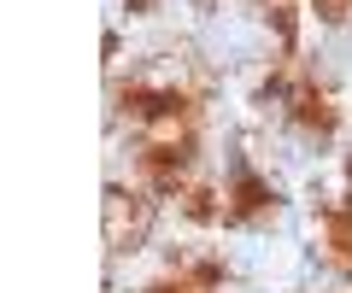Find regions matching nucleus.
Returning a JSON list of instances; mask_svg holds the SVG:
<instances>
[{"mask_svg":"<svg viewBox=\"0 0 352 293\" xmlns=\"http://www.w3.org/2000/svg\"><path fill=\"white\" fill-rule=\"evenodd\" d=\"M294 117H300L305 129H335V100H329L317 82H300V89H294Z\"/></svg>","mask_w":352,"mask_h":293,"instance_id":"obj_1","label":"nucleus"},{"mask_svg":"<svg viewBox=\"0 0 352 293\" xmlns=\"http://www.w3.org/2000/svg\"><path fill=\"white\" fill-rule=\"evenodd\" d=\"M323 229H329V258H335L340 270H352V205L329 211V217H323Z\"/></svg>","mask_w":352,"mask_h":293,"instance_id":"obj_2","label":"nucleus"},{"mask_svg":"<svg viewBox=\"0 0 352 293\" xmlns=\"http://www.w3.org/2000/svg\"><path fill=\"white\" fill-rule=\"evenodd\" d=\"M270 188H264V182H252L247 170H241L235 176V205H229V217H258V211H270Z\"/></svg>","mask_w":352,"mask_h":293,"instance_id":"obj_3","label":"nucleus"},{"mask_svg":"<svg viewBox=\"0 0 352 293\" xmlns=\"http://www.w3.org/2000/svg\"><path fill=\"white\" fill-rule=\"evenodd\" d=\"M264 6H270V18H276V36L294 41V0H264Z\"/></svg>","mask_w":352,"mask_h":293,"instance_id":"obj_4","label":"nucleus"},{"mask_svg":"<svg viewBox=\"0 0 352 293\" xmlns=\"http://www.w3.org/2000/svg\"><path fill=\"white\" fill-rule=\"evenodd\" d=\"M311 6H317L323 24H346V18H352V0H311Z\"/></svg>","mask_w":352,"mask_h":293,"instance_id":"obj_5","label":"nucleus"},{"mask_svg":"<svg viewBox=\"0 0 352 293\" xmlns=\"http://www.w3.org/2000/svg\"><path fill=\"white\" fill-rule=\"evenodd\" d=\"M147 293H206L194 276H176V281H159V288H147Z\"/></svg>","mask_w":352,"mask_h":293,"instance_id":"obj_6","label":"nucleus"},{"mask_svg":"<svg viewBox=\"0 0 352 293\" xmlns=\"http://www.w3.org/2000/svg\"><path fill=\"white\" fill-rule=\"evenodd\" d=\"M135 6H147V0H135Z\"/></svg>","mask_w":352,"mask_h":293,"instance_id":"obj_7","label":"nucleus"}]
</instances>
